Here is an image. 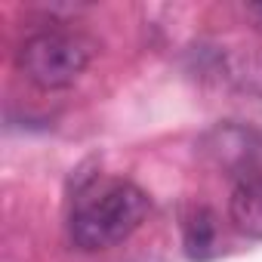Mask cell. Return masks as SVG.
<instances>
[{"mask_svg": "<svg viewBox=\"0 0 262 262\" xmlns=\"http://www.w3.org/2000/svg\"><path fill=\"white\" fill-rule=\"evenodd\" d=\"M148 262H161V259H148Z\"/></svg>", "mask_w": 262, "mask_h": 262, "instance_id": "8", "label": "cell"}, {"mask_svg": "<svg viewBox=\"0 0 262 262\" xmlns=\"http://www.w3.org/2000/svg\"><path fill=\"white\" fill-rule=\"evenodd\" d=\"M219 77L241 96H250L262 102V50H241V53H225L216 59Z\"/></svg>", "mask_w": 262, "mask_h": 262, "instance_id": "4", "label": "cell"}, {"mask_svg": "<svg viewBox=\"0 0 262 262\" xmlns=\"http://www.w3.org/2000/svg\"><path fill=\"white\" fill-rule=\"evenodd\" d=\"M93 53L96 47L90 37L65 28H50V31L31 34L19 47L16 65L28 83L50 93V90H68L86 71V65L93 62Z\"/></svg>", "mask_w": 262, "mask_h": 262, "instance_id": "2", "label": "cell"}, {"mask_svg": "<svg viewBox=\"0 0 262 262\" xmlns=\"http://www.w3.org/2000/svg\"><path fill=\"white\" fill-rule=\"evenodd\" d=\"M244 16H247L250 28L262 34V0H256V4H244Z\"/></svg>", "mask_w": 262, "mask_h": 262, "instance_id": "7", "label": "cell"}, {"mask_svg": "<svg viewBox=\"0 0 262 262\" xmlns=\"http://www.w3.org/2000/svg\"><path fill=\"white\" fill-rule=\"evenodd\" d=\"M228 216L241 234L262 241V176H253L234 185L228 198Z\"/></svg>", "mask_w": 262, "mask_h": 262, "instance_id": "5", "label": "cell"}, {"mask_svg": "<svg viewBox=\"0 0 262 262\" xmlns=\"http://www.w3.org/2000/svg\"><path fill=\"white\" fill-rule=\"evenodd\" d=\"M182 237H185V256L191 262H207L216 256V244H219V222L216 213L210 207H194L182 225Z\"/></svg>", "mask_w": 262, "mask_h": 262, "instance_id": "6", "label": "cell"}, {"mask_svg": "<svg viewBox=\"0 0 262 262\" xmlns=\"http://www.w3.org/2000/svg\"><path fill=\"white\" fill-rule=\"evenodd\" d=\"M201 158L222 176H234L237 182L262 176V133L237 120H222L201 136Z\"/></svg>", "mask_w": 262, "mask_h": 262, "instance_id": "3", "label": "cell"}, {"mask_svg": "<svg viewBox=\"0 0 262 262\" xmlns=\"http://www.w3.org/2000/svg\"><path fill=\"white\" fill-rule=\"evenodd\" d=\"M151 210L148 194L133 182H105L93 191H83L71 213V241L86 250H108L133 234Z\"/></svg>", "mask_w": 262, "mask_h": 262, "instance_id": "1", "label": "cell"}]
</instances>
